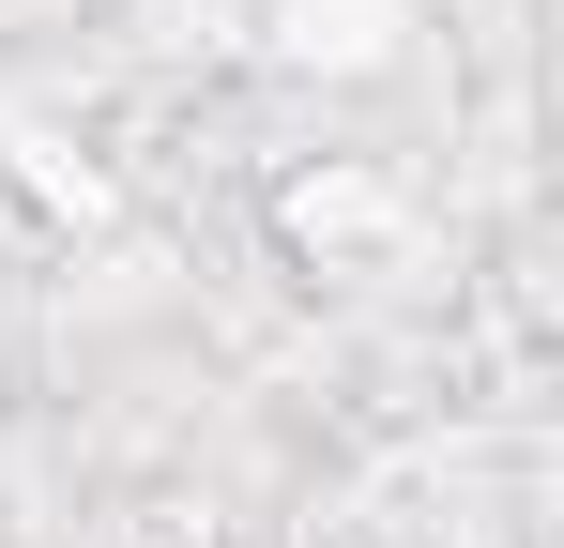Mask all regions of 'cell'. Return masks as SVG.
I'll return each mask as SVG.
<instances>
[{
	"label": "cell",
	"mask_w": 564,
	"mask_h": 548,
	"mask_svg": "<svg viewBox=\"0 0 564 548\" xmlns=\"http://www.w3.org/2000/svg\"><path fill=\"white\" fill-rule=\"evenodd\" d=\"M397 213H412V198H397L381 168H351V153H321V168L275 183V244H290V260H321V274L351 260V244H381Z\"/></svg>",
	"instance_id": "obj_1"
}]
</instances>
